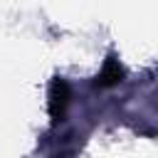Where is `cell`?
I'll return each instance as SVG.
<instances>
[{
    "mask_svg": "<svg viewBox=\"0 0 158 158\" xmlns=\"http://www.w3.org/2000/svg\"><path fill=\"white\" fill-rule=\"evenodd\" d=\"M69 99H72V89H69V81L62 79V77H54L47 86V111H49V118L52 123H59L67 114V106H69Z\"/></svg>",
    "mask_w": 158,
    "mask_h": 158,
    "instance_id": "6da1fadb",
    "label": "cell"
},
{
    "mask_svg": "<svg viewBox=\"0 0 158 158\" xmlns=\"http://www.w3.org/2000/svg\"><path fill=\"white\" fill-rule=\"evenodd\" d=\"M123 77H126L123 64L118 62V57H116V54H109V57L104 59L101 72H99V74H96V79H94V86H96V89H111V86L121 84V81H123Z\"/></svg>",
    "mask_w": 158,
    "mask_h": 158,
    "instance_id": "7a4b0ae2",
    "label": "cell"
}]
</instances>
